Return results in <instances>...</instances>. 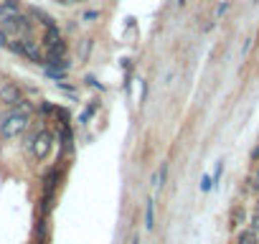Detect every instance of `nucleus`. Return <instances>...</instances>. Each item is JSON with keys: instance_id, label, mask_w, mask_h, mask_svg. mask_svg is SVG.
Listing matches in <instances>:
<instances>
[{"instance_id": "nucleus-22", "label": "nucleus", "mask_w": 259, "mask_h": 244, "mask_svg": "<svg viewBox=\"0 0 259 244\" xmlns=\"http://www.w3.org/2000/svg\"><path fill=\"white\" fill-rule=\"evenodd\" d=\"M8 41H11V36H8L3 28H0V49H6V46H8Z\"/></svg>"}, {"instance_id": "nucleus-3", "label": "nucleus", "mask_w": 259, "mask_h": 244, "mask_svg": "<svg viewBox=\"0 0 259 244\" xmlns=\"http://www.w3.org/2000/svg\"><path fill=\"white\" fill-rule=\"evenodd\" d=\"M6 49H11L13 54H18V56H23V59H28V61H33L38 66H44V46L33 36H28V38H18L16 36V38L8 41Z\"/></svg>"}, {"instance_id": "nucleus-26", "label": "nucleus", "mask_w": 259, "mask_h": 244, "mask_svg": "<svg viewBox=\"0 0 259 244\" xmlns=\"http://www.w3.org/2000/svg\"><path fill=\"white\" fill-rule=\"evenodd\" d=\"M256 211H259V204H256Z\"/></svg>"}, {"instance_id": "nucleus-11", "label": "nucleus", "mask_w": 259, "mask_h": 244, "mask_svg": "<svg viewBox=\"0 0 259 244\" xmlns=\"http://www.w3.org/2000/svg\"><path fill=\"white\" fill-rule=\"evenodd\" d=\"M36 112H38L44 119H49V117L56 114V104H51V102H36Z\"/></svg>"}, {"instance_id": "nucleus-17", "label": "nucleus", "mask_w": 259, "mask_h": 244, "mask_svg": "<svg viewBox=\"0 0 259 244\" xmlns=\"http://www.w3.org/2000/svg\"><path fill=\"white\" fill-rule=\"evenodd\" d=\"M249 229L259 234V211H254V214H251V219H249Z\"/></svg>"}, {"instance_id": "nucleus-8", "label": "nucleus", "mask_w": 259, "mask_h": 244, "mask_svg": "<svg viewBox=\"0 0 259 244\" xmlns=\"http://www.w3.org/2000/svg\"><path fill=\"white\" fill-rule=\"evenodd\" d=\"M244 221H246V211H244V206H234L231 214H229V226L236 229V226H241Z\"/></svg>"}, {"instance_id": "nucleus-2", "label": "nucleus", "mask_w": 259, "mask_h": 244, "mask_svg": "<svg viewBox=\"0 0 259 244\" xmlns=\"http://www.w3.org/2000/svg\"><path fill=\"white\" fill-rule=\"evenodd\" d=\"M23 148H26V153L31 155V160L41 163V160H46V158L51 155V150H54V135H51L46 128H41L38 133H33V135L26 138Z\"/></svg>"}, {"instance_id": "nucleus-23", "label": "nucleus", "mask_w": 259, "mask_h": 244, "mask_svg": "<svg viewBox=\"0 0 259 244\" xmlns=\"http://www.w3.org/2000/svg\"><path fill=\"white\" fill-rule=\"evenodd\" d=\"M249 158H251V163H259V145L251 150V155H249Z\"/></svg>"}, {"instance_id": "nucleus-14", "label": "nucleus", "mask_w": 259, "mask_h": 244, "mask_svg": "<svg viewBox=\"0 0 259 244\" xmlns=\"http://www.w3.org/2000/svg\"><path fill=\"white\" fill-rule=\"evenodd\" d=\"M165 178H168V163L160 166V171H158V176L153 178V183H155V186H165Z\"/></svg>"}, {"instance_id": "nucleus-9", "label": "nucleus", "mask_w": 259, "mask_h": 244, "mask_svg": "<svg viewBox=\"0 0 259 244\" xmlns=\"http://www.w3.org/2000/svg\"><path fill=\"white\" fill-rule=\"evenodd\" d=\"M236 244H259V234L251 229H241L236 236Z\"/></svg>"}, {"instance_id": "nucleus-18", "label": "nucleus", "mask_w": 259, "mask_h": 244, "mask_svg": "<svg viewBox=\"0 0 259 244\" xmlns=\"http://www.w3.org/2000/svg\"><path fill=\"white\" fill-rule=\"evenodd\" d=\"M81 18H84L87 23H92V21H97V18H99V11H87Z\"/></svg>"}, {"instance_id": "nucleus-4", "label": "nucleus", "mask_w": 259, "mask_h": 244, "mask_svg": "<svg viewBox=\"0 0 259 244\" xmlns=\"http://www.w3.org/2000/svg\"><path fill=\"white\" fill-rule=\"evenodd\" d=\"M59 168H51V171H46V176H44V186H41V191H44V196H41V214L46 216L49 211H51V206H54V201H56V191H59Z\"/></svg>"}, {"instance_id": "nucleus-10", "label": "nucleus", "mask_w": 259, "mask_h": 244, "mask_svg": "<svg viewBox=\"0 0 259 244\" xmlns=\"http://www.w3.org/2000/svg\"><path fill=\"white\" fill-rule=\"evenodd\" d=\"M249 193H254V196H259V163H256V168L251 171V176L246 178V186H244Z\"/></svg>"}, {"instance_id": "nucleus-1", "label": "nucleus", "mask_w": 259, "mask_h": 244, "mask_svg": "<svg viewBox=\"0 0 259 244\" xmlns=\"http://www.w3.org/2000/svg\"><path fill=\"white\" fill-rule=\"evenodd\" d=\"M28 130H31V114H21L16 107H8V112L0 117V138L3 140L23 138Z\"/></svg>"}, {"instance_id": "nucleus-20", "label": "nucleus", "mask_w": 259, "mask_h": 244, "mask_svg": "<svg viewBox=\"0 0 259 244\" xmlns=\"http://www.w3.org/2000/svg\"><path fill=\"white\" fill-rule=\"evenodd\" d=\"M89 49H92V38H87V41L81 44V59H87V56H89Z\"/></svg>"}, {"instance_id": "nucleus-13", "label": "nucleus", "mask_w": 259, "mask_h": 244, "mask_svg": "<svg viewBox=\"0 0 259 244\" xmlns=\"http://www.w3.org/2000/svg\"><path fill=\"white\" fill-rule=\"evenodd\" d=\"M97 109H99V102H92V104H89V107L81 112V117H79V125H87V122L92 119V114H94Z\"/></svg>"}, {"instance_id": "nucleus-6", "label": "nucleus", "mask_w": 259, "mask_h": 244, "mask_svg": "<svg viewBox=\"0 0 259 244\" xmlns=\"http://www.w3.org/2000/svg\"><path fill=\"white\" fill-rule=\"evenodd\" d=\"M28 16H31V21L36 23V26H44V28H51V26H56V21L46 13V11H41V8H28L26 11Z\"/></svg>"}, {"instance_id": "nucleus-24", "label": "nucleus", "mask_w": 259, "mask_h": 244, "mask_svg": "<svg viewBox=\"0 0 259 244\" xmlns=\"http://www.w3.org/2000/svg\"><path fill=\"white\" fill-rule=\"evenodd\" d=\"M56 3H61V6H71V3H76V0H56Z\"/></svg>"}, {"instance_id": "nucleus-16", "label": "nucleus", "mask_w": 259, "mask_h": 244, "mask_svg": "<svg viewBox=\"0 0 259 244\" xmlns=\"http://www.w3.org/2000/svg\"><path fill=\"white\" fill-rule=\"evenodd\" d=\"M211 188H213V178H211V176H203V178H201V191L206 193V191H211Z\"/></svg>"}, {"instance_id": "nucleus-5", "label": "nucleus", "mask_w": 259, "mask_h": 244, "mask_svg": "<svg viewBox=\"0 0 259 244\" xmlns=\"http://www.w3.org/2000/svg\"><path fill=\"white\" fill-rule=\"evenodd\" d=\"M21 99H23V87L21 84H16L11 79L0 82V104L3 107H16Z\"/></svg>"}, {"instance_id": "nucleus-12", "label": "nucleus", "mask_w": 259, "mask_h": 244, "mask_svg": "<svg viewBox=\"0 0 259 244\" xmlns=\"http://www.w3.org/2000/svg\"><path fill=\"white\" fill-rule=\"evenodd\" d=\"M145 226H148V229L155 226V198H148V206H145Z\"/></svg>"}, {"instance_id": "nucleus-25", "label": "nucleus", "mask_w": 259, "mask_h": 244, "mask_svg": "<svg viewBox=\"0 0 259 244\" xmlns=\"http://www.w3.org/2000/svg\"><path fill=\"white\" fill-rule=\"evenodd\" d=\"M130 244H140V239H138V236H135V239H133V241H130Z\"/></svg>"}, {"instance_id": "nucleus-21", "label": "nucleus", "mask_w": 259, "mask_h": 244, "mask_svg": "<svg viewBox=\"0 0 259 244\" xmlns=\"http://www.w3.org/2000/svg\"><path fill=\"white\" fill-rule=\"evenodd\" d=\"M84 82H87V84H89V87H94V89H99V92H102V89H104V87H102V84H99V82H97V76H87V79H84Z\"/></svg>"}, {"instance_id": "nucleus-19", "label": "nucleus", "mask_w": 259, "mask_h": 244, "mask_svg": "<svg viewBox=\"0 0 259 244\" xmlns=\"http://www.w3.org/2000/svg\"><path fill=\"white\" fill-rule=\"evenodd\" d=\"M226 11H229V0H224V3L216 8V18H221V16H226Z\"/></svg>"}, {"instance_id": "nucleus-7", "label": "nucleus", "mask_w": 259, "mask_h": 244, "mask_svg": "<svg viewBox=\"0 0 259 244\" xmlns=\"http://www.w3.org/2000/svg\"><path fill=\"white\" fill-rule=\"evenodd\" d=\"M59 38H64V36H61V28H59V23H56V26H51V28H44L41 46H54Z\"/></svg>"}, {"instance_id": "nucleus-27", "label": "nucleus", "mask_w": 259, "mask_h": 244, "mask_svg": "<svg viewBox=\"0 0 259 244\" xmlns=\"http://www.w3.org/2000/svg\"><path fill=\"white\" fill-rule=\"evenodd\" d=\"M254 3H256V0H254Z\"/></svg>"}, {"instance_id": "nucleus-15", "label": "nucleus", "mask_w": 259, "mask_h": 244, "mask_svg": "<svg viewBox=\"0 0 259 244\" xmlns=\"http://www.w3.org/2000/svg\"><path fill=\"white\" fill-rule=\"evenodd\" d=\"M44 71H46V76H49V79H56V84L66 79V71H59V69H44Z\"/></svg>"}]
</instances>
